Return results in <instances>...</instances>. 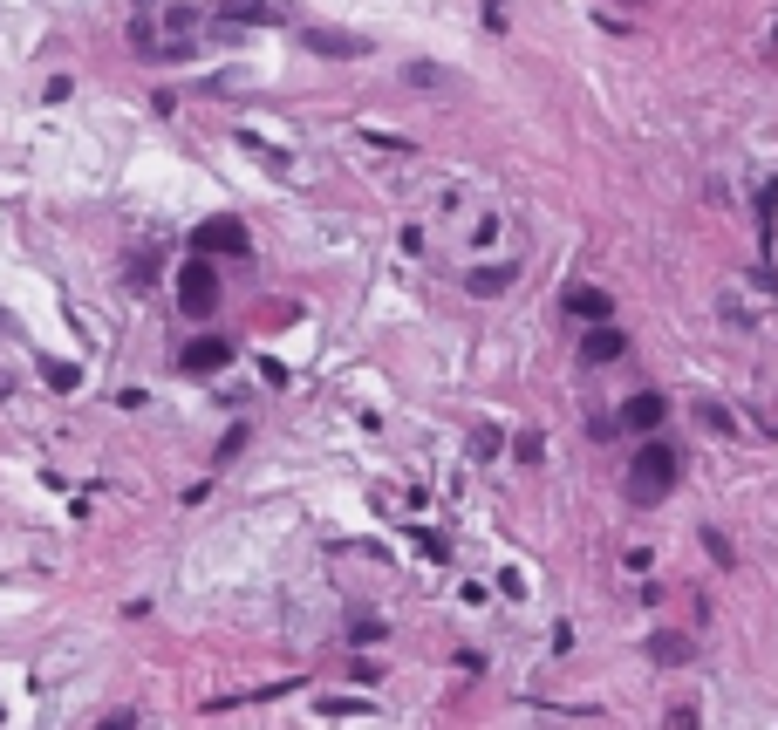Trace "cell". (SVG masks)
<instances>
[{"mask_svg":"<svg viewBox=\"0 0 778 730\" xmlns=\"http://www.w3.org/2000/svg\"><path fill=\"white\" fill-rule=\"evenodd\" d=\"M0 335H7V308H0Z\"/></svg>","mask_w":778,"mask_h":730,"instance_id":"obj_16","label":"cell"},{"mask_svg":"<svg viewBox=\"0 0 778 730\" xmlns=\"http://www.w3.org/2000/svg\"><path fill=\"white\" fill-rule=\"evenodd\" d=\"M328 717H369V703L362 696H328Z\"/></svg>","mask_w":778,"mask_h":730,"instance_id":"obj_13","label":"cell"},{"mask_svg":"<svg viewBox=\"0 0 778 730\" xmlns=\"http://www.w3.org/2000/svg\"><path fill=\"white\" fill-rule=\"evenodd\" d=\"M403 76L417 82V89H437V82H444V76H437V69H430V62H410V69H403Z\"/></svg>","mask_w":778,"mask_h":730,"instance_id":"obj_15","label":"cell"},{"mask_svg":"<svg viewBox=\"0 0 778 730\" xmlns=\"http://www.w3.org/2000/svg\"><path fill=\"white\" fill-rule=\"evenodd\" d=\"M649 655H656L662 669H683V662H690V635H656V642H649Z\"/></svg>","mask_w":778,"mask_h":730,"instance_id":"obj_11","label":"cell"},{"mask_svg":"<svg viewBox=\"0 0 778 730\" xmlns=\"http://www.w3.org/2000/svg\"><path fill=\"white\" fill-rule=\"evenodd\" d=\"M697 417H703V430H717V437H731V430H738V417H731L724 403H703Z\"/></svg>","mask_w":778,"mask_h":730,"instance_id":"obj_12","label":"cell"},{"mask_svg":"<svg viewBox=\"0 0 778 730\" xmlns=\"http://www.w3.org/2000/svg\"><path fill=\"white\" fill-rule=\"evenodd\" d=\"M662 423H669V403H662V389H635L622 403V417H615V430H635V437H656Z\"/></svg>","mask_w":778,"mask_h":730,"instance_id":"obj_3","label":"cell"},{"mask_svg":"<svg viewBox=\"0 0 778 730\" xmlns=\"http://www.w3.org/2000/svg\"><path fill=\"white\" fill-rule=\"evenodd\" d=\"M219 21H239V28H280L287 7H273V0H219Z\"/></svg>","mask_w":778,"mask_h":730,"instance_id":"obj_5","label":"cell"},{"mask_svg":"<svg viewBox=\"0 0 778 730\" xmlns=\"http://www.w3.org/2000/svg\"><path fill=\"white\" fill-rule=\"evenodd\" d=\"M192 239H198V253H246V226L239 219H205Z\"/></svg>","mask_w":778,"mask_h":730,"instance_id":"obj_6","label":"cell"},{"mask_svg":"<svg viewBox=\"0 0 778 730\" xmlns=\"http://www.w3.org/2000/svg\"><path fill=\"white\" fill-rule=\"evenodd\" d=\"M628 7H649V0H628Z\"/></svg>","mask_w":778,"mask_h":730,"instance_id":"obj_17","label":"cell"},{"mask_svg":"<svg viewBox=\"0 0 778 730\" xmlns=\"http://www.w3.org/2000/svg\"><path fill=\"white\" fill-rule=\"evenodd\" d=\"M465 287L478 294V301H485V294H506V287H512V267H471Z\"/></svg>","mask_w":778,"mask_h":730,"instance_id":"obj_10","label":"cell"},{"mask_svg":"<svg viewBox=\"0 0 778 730\" xmlns=\"http://www.w3.org/2000/svg\"><path fill=\"white\" fill-rule=\"evenodd\" d=\"M178 308L198 314V321L219 308V267H212V260H192V267H178Z\"/></svg>","mask_w":778,"mask_h":730,"instance_id":"obj_2","label":"cell"},{"mask_svg":"<svg viewBox=\"0 0 778 730\" xmlns=\"http://www.w3.org/2000/svg\"><path fill=\"white\" fill-rule=\"evenodd\" d=\"M301 41H308L314 55H328V62H355V55H369V41H362V35H335V28H308Z\"/></svg>","mask_w":778,"mask_h":730,"instance_id":"obj_7","label":"cell"},{"mask_svg":"<svg viewBox=\"0 0 778 730\" xmlns=\"http://www.w3.org/2000/svg\"><path fill=\"white\" fill-rule=\"evenodd\" d=\"M560 308L574 314V321H608V294H601V287H567V294H560Z\"/></svg>","mask_w":778,"mask_h":730,"instance_id":"obj_8","label":"cell"},{"mask_svg":"<svg viewBox=\"0 0 778 730\" xmlns=\"http://www.w3.org/2000/svg\"><path fill=\"white\" fill-rule=\"evenodd\" d=\"M48 383H55V389H76L82 369H76V362H48Z\"/></svg>","mask_w":778,"mask_h":730,"instance_id":"obj_14","label":"cell"},{"mask_svg":"<svg viewBox=\"0 0 778 730\" xmlns=\"http://www.w3.org/2000/svg\"><path fill=\"white\" fill-rule=\"evenodd\" d=\"M676 478H683V458H676V444L649 437V444L635 451V464H628V499H635V505H662L669 492H676Z\"/></svg>","mask_w":778,"mask_h":730,"instance_id":"obj_1","label":"cell"},{"mask_svg":"<svg viewBox=\"0 0 778 730\" xmlns=\"http://www.w3.org/2000/svg\"><path fill=\"white\" fill-rule=\"evenodd\" d=\"M581 355H587V362H615V355H622V335H615L608 321H594V335L581 342Z\"/></svg>","mask_w":778,"mask_h":730,"instance_id":"obj_9","label":"cell"},{"mask_svg":"<svg viewBox=\"0 0 778 730\" xmlns=\"http://www.w3.org/2000/svg\"><path fill=\"white\" fill-rule=\"evenodd\" d=\"M226 362H233V342H226V335H198V342H185V355H178L185 376H212V369H226Z\"/></svg>","mask_w":778,"mask_h":730,"instance_id":"obj_4","label":"cell"}]
</instances>
